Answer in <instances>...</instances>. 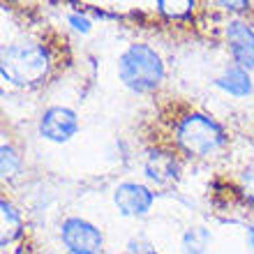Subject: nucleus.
Wrapping results in <instances>:
<instances>
[{
    "instance_id": "obj_6",
    "label": "nucleus",
    "mask_w": 254,
    "mask_h": 254,
    "mask_svg": "<svg viewBox=\"0 0 254 254\" xmlns=\"http://www.w3.org/2000/svg\"><path fill=\"white\" fill-rule=\"evenodd\" d=\"M155 203V192L143 183L123 181L114 188V206L123 217H143Z\"/></svg>"
},
{
    "instance_id": "obj_2",
    "label": "nucleus",
    "mask_w": 254,
    "mask_h": 254,
    "mask_svg": "<svg viewBox=\"0 0 254 254\" xmlns=\"http://www.w3.org/2000/svg\"><path fill=\"white\" fill-rule=\"evenodd\" d=\"M121 83L136 95L153 93L164 83L167 67L162 56L146 42H134L118 56L116 63Z\"/></svg>"
},
{
    "instance_id": "obj_9",
    "label": "nucleus",
    "mask_w": 254,
    "mask_h": 254,
    "mask_svg": "<svg viewBox=\"0 0 254 254\" xmlns=\"http://www.w3.org/2000/svg\"><path fill=\"white\" fill-rule=\"evenodd\" d=\"M213 83H215V88H220L222 93L231 95V97H248V95H252V90H254L250 72L243 69V67H238V65L227 67L220 76H215Z\"/></svg>"
},
{
    "instance_id": "obj_1",
    "label": "nucleus",
    "mask_w": 254,
    "mask_h": 254,
    "mask_svg": "<svg viewBox=\"0 0 254 254\" xmlns=\"http://www.w3.org/2000/svg\"><path fill=\"white\" fill-rule=\"evenodd\" d=\"M51 54L40 42H12L0 54V76L16 88L40 86L51 74Z\"/></svg>"
},
{
    "instance_id": "obj_15",
    "label": "nucleus",
    "mask_w": 254,
    "mask_h": 254,
    "mask_svg": "<svg viewBox=\"0 0 254 254\" xmlns=\"http://www.w3.org/2000/svg\"><path fill=\"white\" fill-rule=\"evenodd\" d=\"M123 254H160V252L148 241H143V238H132V241L125 245V252Z\"/></svg>"
},
{
    "instance_id": "obj_5",
    "label": "nucleus",
    "mask_w": 254,
    "mask_h": 254,
    "mask_svg": "<svg viewBox=\"0 0 254 254\" xmlns=\"http://www.w3.org/2000/svg\"><path fill=\"white\" fill-rule=\"evenodd\" d=\"M79 114L69 107L54 104L42 111L40 121H37V132L44 141L51 143H67L72 141L79 132Z\"/></svg>"
},
{
    "instance_id": "obj_17",
    "label": "nucleus",
    "mask_w": 254,
    "mask_h": 254,
    "mask_svg": "<svg viewBox=\"0 0 254 254\" xmlns=\"http://www.w3.org/2000/svg\"><path fill=\"white\" fill-rule=\"evenodd\" d=\"M220 7H224L227 12H243V9H248V2H217Z\"/></svg>"
},
{
    "instance_id": "obj_12",
    "label": "nucleus",
    "mask_w": 254,
    "mask_h": 254,
    "mask_svg": "<svg viewBox=\"0 0 254 254\" xmlns=\"http://www.w3.org/2000/svg\"><path fill=\"white\" fill-rule=\"evenodd\" d=\"M23 169V157L19 155V150L12 146V143H2L0 146V174H2V181H12L21 174Z\"/></svg>"
},
{
    "instance_id": "obj_10",
    "label": "nucleus",
    "mask_w": 254,
    "mask_h": 254,
    "mask_svg": "<svg viewBox=\"0 0 254 254\" xmlns=\"http://www.w3.org/2000/svg\"><path fill=\"white\" fill-rule=\"evenodd\" d=\"M0 217H2V234H0V245L7 248L9 243H14L23 234V217H21V210H16L12 201L0 199Z\"/></svg>"
},
{
    "instance_id": "obj_19",
    "label": "nucleus",
    "mask_w": 254,
    "mask_h": 254,
    "mask_svg": "<svg viewBox=\"0 0 254 254\" xmlns=\"http://www.w3.org/2000/svg\"><path fill=\"white\" fill-rule=\"evenodd\" d=\"M65 254H69V252H65Z\"/></svg>"
},
{
    "instance_id": "obj_18",
    "label": "nucleus",
    "mask_w": 254,
    "mask_h": 254,
    "mask_svg": "<svg viewBox=\"0 0 254 254\" xmlns=\"http://www.w3.org/2000/svg\"><path fill=\"white\" fill-rule=\"evenodd\" d=\"M245 243H248L250 254H254V224H250L248 231H245Z\"/></svg>"
},
{
    "instance_id": "obj_16",
    "label": "nucleus",
    "mask_w": 254,
    "mask_h": 254,
    "mask_svg": "<svg viewBox=\"0 0 254 254\" xmlns=\"http://www.w3.org/2000/svg\"><path fill=\"white\" fill-rule=\"evenodd\" d=\"M241 181H243V190H245V194H248L250 199H254V164H250V167L243 171Z\"/></svg>"
},
{
    "instance_id": "obj_7",
    "label": "nucleus",
    "mask_w": 254,
    "mask_h": 254,
    "mask_svg": "<svg viewBox=\"0 0 254 254\" xmlns=\"http://www.w3.org/2000/svg\"><path fill=\"white\" fill-rule=\"evenodd\" d=\"M143 174L150 183L160 185V188H169L178 181L181 174V162L171 150L167 148H148L146 157H143Z\"/></svg>"
},
{
    "instance_id": "obj_3",
    "label": "nucleus",
    "mask_w": 254,
    "mask_h": 254,
    "mask_svg": "<svg viewBox=\"0 0 254 254\" xmlns=\"http://www.w3.org/2000/svg\"><path fill=\"white\" fill-rule=\"evenodd\" d=\"M174 141L190 157H208L227 146V132L215 118L201 111H190L176 123Z\"/></svg>"
},
{
    "instance_id": "obj_11",
    "label": "nucleus",
    "mask_w": 254,
    "mask_h": 254,
    "mask_svg": "<svg viewBox=\"0 0 254 254\" xmlns=\"http://www.w3.org/2000/svg\"><path fill=\"white\" fill-rule=\"evenodd\" d=\"M210 243H213V234L206 227H201V224L185 229L181 236L183 254H206Z\"/></svg>"
},
{
    "instance_id": "obj_13",
    "label": "nucleus",
    "mask_w": 254,
    "mask_h": 254,
    "mask_svg": "<svg viewBox=\"0 0 254 254\" xmlns=\"http://www.w3.org/2000/svg\"><path fill=\"white\" fill-rule=\"evenodd\" d=\"M157 12L169 16V19H183V16H190L194 12V0H176V2L157 0Z\"/></svg>"
},
{
    "instance_id": "obj_4",
    "label": "nucleus",
    "mask_w": 254,
    "mask_h": 254,
    "mask_svg": "<svg viewBox=\"0 0 254 254\" xmlns=\"http://www.w3.org/2000/svg\"><path fill=\"white\" fill-rule=\"evenodd\" d=\"M61 241L69 254H102L104 234L86 217H65L61 224Z\"/></svg>"
},
{
    "instance_id": "obj_8",
    "label": "nucleus",
    "mask_w": 254,
    "mask_h": 254,
    "mask_svg": "<svg viewBox=\"0 0 254 254\" xmlns=\"http://www.w3.org/2000/svg\"><path fill=\"white\" fill-rule=\"evenodd\" d=\"M231 58L238 67L254 72V30L243 19H231L224 28Z\"/></svg>"
},
{
    "instance_id": "obj_14",
    "label": "nucleus",
    "mask_w": 254,
    "mask_h": 254,
    "mask_svg": "<svg viewBox=\"0 0 254 254\" xmlns=\"http://www.w3.org/2000/svg\"><path fill=\"white\" fill-rule=\"evenodd\" d=\"M67 23L76 30V33L81 35H88L90 30H93V21L88 19L86 14H81V12H69L67 14Z\"/></svg>"
}]
</instances>
